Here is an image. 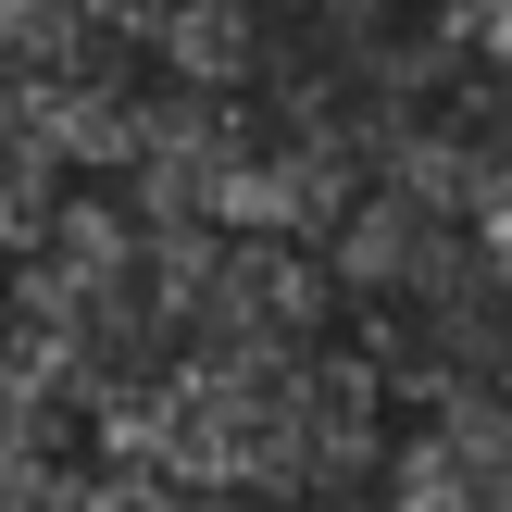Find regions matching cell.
<instances>
[{
	"label": "cell",
	"mask_w": 512,
	"mask_h": 512,
	"mask_svg": "<svg viewBox=\"0 0 512 512\" xmlns=\"http://www.w3.org/2000/svg\"><path fill=\"white\" fill-rule=\"evenodd\" d=\"M375 512H512V438H500V388H438L413 400V425L375 463Z\"/></svg>",
	"instance_id": "cell-1"
},
{
	"label": "cell",
	"mask_w": 512,
	"mask_h": 512,
	"mask_svg": "<svg viewBox=\"0 0 512 512\" xmlns=\"http://www.w3.org/2000/svg\"><path fill=\"white\" fill-rule=\"evenodd\" d=\"M50 512H238V500H213V488H163V475H125V463H88Z\"/></svg>",
	"instance_id": "cell-2"
}]
</instances>
